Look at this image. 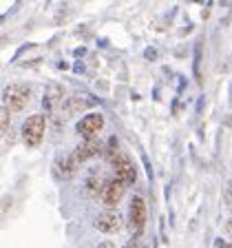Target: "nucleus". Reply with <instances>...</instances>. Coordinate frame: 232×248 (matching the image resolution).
<instances>
[{
	"mask_svg": "<svg viewBox=\"0 0 232 248\" xmlns=\"http://www.w3.org/2000/svg\"><path fill=\"white\" fill-rule=\"evenodd\" d=\"M226 248H232V244H228V246H226Z\"/></svg>",
	"mask_w": 232,
	"mask_h": 248,
	"instance_id": "obj_14",
	"label": "nucleus"
},
{
	"mask_svg": "<svg viewBox=\"0 0 232 248\" xmlns=\"http://www.w3.org/2000/svg\"><path fill=\"white\" fill-rule=\"evenodd\" d=\"M77 164H80V162L75 160V155H73V153H69V155H58V157H56V164H53V169H56V173H58L60 177L69 180V177L75 175Z\"/></svg>",
	"mask_w": 232,
	"mask_h": 248,
	"instance_id": "obj_8",
	"label": "nucleus"
},
{
	"mask_svg": "<svg viewBox=\"0 0 232 248\" xmlns=\"http://www.w3.org/2000/svg\"><path fill=\"white\" fill-rule=\"evenodd\" d=\"M102 126H104V115L102 113H88L75 124V131L82 135V138H93L95 133L102 131Z\"/></svg>",
	"mask_w": 232,
	"mask_h": 248,
	"instance_id": "obj_5",
	"label": "nucleus"
},
{
	"mask_svg": "<svg viewBox=\"0 0 232 248\" xmlns=\"http://www.w3.org/2000/svg\"><path fill=\"white\" fill-rule=\"evenodd\" d=\"M93 226L98 228L100 232H117L119 226H122V219H119L117 213L108 208V211H102L98 217H95Z\"/></svg>",
	"mask_w": 232,
	"mask_h": 248,
	"instance_id": "obj_7",
	"label": "nucleus"
},
{
	"mask_svg": "<svg viewBox=\"0 0 232 248\" xmlns=\"http://www.w3.org/2000/svg\"><path fill=\"white\" fill-rule=\"evenodd\" d=\"M124 248H142V246H139V242H137V239H130V242L126 244V246H124Z\"/></svg>",
	"mask_w": 232,
	"mask_h": 248,
	"instance_id": "obj_11",
	"label": "nucleus"
},
{
	"mask_svg": "<svg viewBox=\"0 0 232 248\" xmlns=\"http://www.w3.org/2000/svg\"><path fill=\"white\" fill-rule=\"evenodd\" d=\"M98 248H115V244L113 242H102Z\"/></svg>",
	"mask_w": 232,
	"mask_h": 248,
	"instance_id": "obj_13",
	"label": "nucleus"
},
{
	"mask_svg": "<svg viewBox=\"0 0 232 248\" xmlns=\"http://www.w3.org/2000/svg\"><path fill=\"white\" fill-rule=\"evenodd\" d=\"M124 191H126V184H124L122 180H117V177L106 180L102 186V193H100V200H102L108 208H113V206H117L119 200L124 197Z\"/></svg>",
	"mask_w": 232,
	"mask_h": 248,
	"instance_id": "obj_3",
	"label": "nucleus"
},
{
	"mask_svg": "<svg viewBox=\"0 0 232 248\" xmlns=\"http://www.w3.org/2000/svg\"><path fill=\"white\" fill-rule=\"evenodd\" d=\"M58 102H62V91L58 87H51L44 93V108H56Z\"/></svg>",
	"mask_w": 232,
	"mask_h": 248,
	"instance_id": "obj_9",
	"label": "nucleus"
},
{
	"mask_svg": "<svg viewBox=\"0 0 232 248\" xmlns=\"http://www.w3.org/2000/svg\"><path fill=\"white\" fill-rule=\"evenodd\" d=\"M29 95H31V89L27 84H14V87L7 89L5 93V107L9 111H22L29 102Z\"/></svg>",
	"mask_w": 232,
	"mask_h": 248,
	"instance_id": "obj_2",
	"label": "nucleus"
},
{
	"mask_svg": "<svg viewBox=\"0 0 232 248\" xmlns=\"http://www.w3.org/2000/svg\"><path fill=\"white\" fill-rule=\"evenodd\" d=\"M226 232H228V235H230V237H232V215H230V219H228V222H226Z\"/></svg>",
	"mask_w": 232,
	"mask_h": 248,
	"instance_id": "obj_12",
	"label": "nucleus"
},
{
	"mask_svg": "<svg viewBox=\"0 0 232 248\" xmlns=\"http://www.w3.org/2000/svg\"><path fill=\"white\" fill-rule=\"evenodd\" d=\"M44 129H46V118L42 113H36L31 118L25 120L22 124V138H25L27 146H38L44 138Z\"/></svg>",
	"mask_w": 232,
	"mask_h": 248,
	"instance_id": "obj_1",
	"label": "nucleus"
},
{
	"mask_svg": "<svg viewBox=\"0 0 232 248\" xmlns=\"http://www.w3.org/2000/svg\"><path fill=\"white\" fill-rule=\"evenodd\" d=\"M223 204H226L228 211H232V180L226 184V191H223Z\"/></svg>",
	"mask_w": 232,
	"mask_h": 248,
	"instance_id": "obj_10",
	"label": "nucleus"
},
{
	"mask_svg": "<svg viewBox=\"0 0 232 248\" xmlns=\"http://www.w3.org/2000/svg\"><path fill=\"white\" fill-rule=\"evenodd\" d=\"M102 153V142L95 138H84L80 144L75 146V151H73V155H75L77 162H87L91 160V157H95V155Z\"/></svg>",
	"mask_w": 232,
	"mask_h": 248,
	"instance_id": "obj_6",
	"label": "nucleus"
},
{
	"mask_svg": "<svg viewBox=\"0 0 232 248\" xmlns=\"http://www.w3.org/2000/svg\"><path fill=\"white\" fill-rule=\"evenodd\" d=\"M129 226L135 235H142L146 226V204L142 197H133L129 206Z\"/></svg>",
	"mask_w": 232,
	"mask_h": 248,
	"instance_id": "obj_4",
	"label": "nucleus"
}]
</instances>
